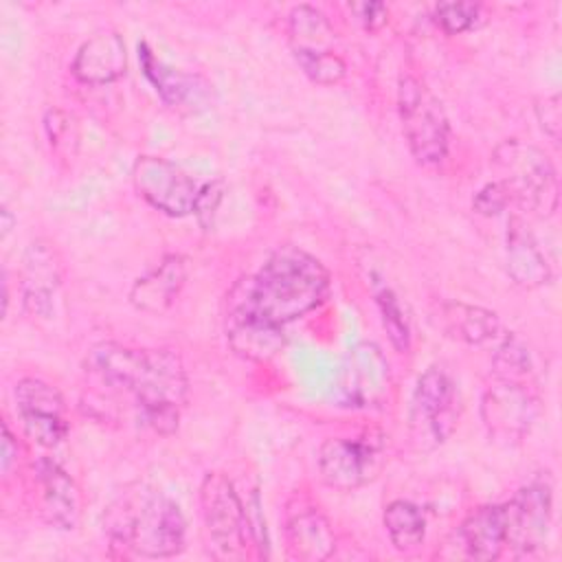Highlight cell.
Instances as JSON below:
<instances>
[{
  "label": "cell",
  "instance_id": "cell-1",
  "mask_svg": "<svg viewBox=\"0 0 562 562\" xmlns=\"http://www.w3.org/2000/svg\"><path fill=\"white\" fill-rule=\"evenodd\" d=\"M86 369L108 389L130 393L140 422L151 430L176 432L189 395V378L173 349H132L108 340L88 351Z\"/></svg>",
  "mask_w": 562,
  "mask_h": 562
},
{
  "label": "cell",
  "instance_id": "cell-2",
  "mask_svg": "<svg viewBox=\"0 0 562 562\" xmlns=\"http://www.w3.org/2000/svg\"><path fill=\"white\" fill-rule=\"evenodd\" d=\"M329 285V272L321 259L299 246H281L257 274L239 279L231 288L226 303L285 327L316 310L327 299Z\"/></svg>",
  "mask_w": 562,
  "mask_h": 562
},
{
  "label": "cell",
  "instance_id": "cell-3",
  "mask_svg": "<svg viewBox=\"0 0 562 562\" xmlns=\"http://www.w3.org/2000/svg\"><path fill=\"white\" fill-rule=\"evenodd\" d=\"M112 544L143 558H171L184 549L187 520L171 498L158 492H138L116 498L105 514Z\"/></svg>",
  "mask_w": 562,
  "mask_h": 562
},
{
  "label": "cell",
  "instance_id": "cell-4",
  "mask_svg": "<svg viewBox=\"0 0 562 562\" xmlns=\"http://www.w3.org/2000/svg\"><path fill=\"white\" fill-rule=\"evenodd\" d=\"M494 165L501 171L498 180L507 189L509 200L520 209L538 217H551L558 211V176L542 149L507 138L496 147Z\"/></svg>",
  "mask_w": 562,
  "mask_h": 562
},
{
  "label": "cell",
  "instance_id": "cell-5",
  "mask_svg": "<svg viewBox=\"0 0 562 562\" xmlns=\"http://www.w3.org/2000/svg\"><path fill=\"white\" fill-rule=\"evenodd\" d=\"M397 112L413 158L424 167L443 162L450 145V123L441 101L413 75L397 81Z\"/></svg>",
  "mask_w": 562,
  "mask_h": 562
},
{
  "label": "cell",
  "instance_id": "cell-6",
  "mask_svg": "<svg viewBox=\"0 0 562 562\" xmlns=\"http://www.w3.org/2000/svg\"><path fill=\"white\" fill-rule=\"evenodd\" d=\"M459 391L439 367L426 369L413 391L408 408V437L417 450H435L457 428Z\"/></svg>",
  "mask_w": 562,
  "mask_h": 562
},
{
  "label": "cell",
  "instance_id": "cell-7",
  "mask_svg": "<svg viewBox=\"0 0 562 562\" xmlns=\"http://www.w3.org/2000/svg\"><path fill=\"white\" fill-rule=\"evenodd\" d=\"M288 40L301 70L321 86L338 83L345 72V59L336 48V31L323 11L299 4L288 15Z\"/></svg>",
  "mask_w": 562,
  "mask_h": 562
},
{
  "label": "cell",
  "instance_id": "cell-8",
  "mask_svg": "<svg viewBox=\"0 0 562 562\" xmlns=\"http://www.w3.org/2000/svg\"><path fill=\"white\" fill-rule=\"evenodd\" d=\"M200 512L209 547L222 560H244L250 544L246 509L233 483L222 472H206L200 485Z\"/></svg>",
  "mask_w": 562,
  "mask_h": 562
},
{
  "label": "cell",
  "instance_id": "cell-9",
  "mask_svg": "<svg viewBox=\"0 0 562 562\" xmlns=\"http://www.w3.org/2000/svg\"><path fill=\"white\" fill-rule=\"evenodd\" d=\"M540 397L529 378L494 375L481 397V419L487 435L501 443H518L540 417Z\"/></svg>",
  "mask_w": 562,
  "mask_h": 562
},
{
  "label": "cell",
  "instance_id": "cell-10",
  "mask_svg": "<svg viewBox=\"0 0 562 562\" xmlns=\"http://www.w3.org/2000/svg\"><path fill=\"white\" fill-rule=\"evenodd\" d=\"M318 474L325 485L351 492L373 481L384 463V441L375 432L360 437H329L318 448Z\"/></svg>",
  "mask_w": 562,
  "mask_h": 562
},
{
  "label": "cell",
  "instance_id": "cell-11",
  "mask_svg": "<svg viewBox=\"0 0 562 562\" xmlns=\"http://www.w3.org/2000/svg\"><path fill=\"white\" fill-rule=\"evenodd\" d=\"M132 182L149 206L169 217L191 215L200 193L184 169L160 156H138L132 165Z\"/></svg>",
  "mask_w": 562,
  "mask_h": 562
},
{
  "label": "cell",
  "instance_id": "cell-12",
  "mask_svg": "<svg viewBox=\"0 0 562 562\" xmlns=\"http://www.w3.org/2000/svg\"><path fill=\"white\" fill-rule=\"evenodd\" d=\"M503 509L507 547L520 553H533L544 547L553 520V485L549 476H538L522 485L503 503Z\"/></svg>",
  "mask_w": 562,
  "mask_h": 562
},
{
  "label": "cell",
  "instance_id": "cell-13",
  "mask_svg": "<svg viewBox=\"0 0 562 562\" xmlns=\"http://www.w3.org/2000/svg\"><path fill=\"white\" fill-rule=\"evenodd\" d=\"M336 386L345 406H382L391 389V369L382 349L373 342H358L351 347L340 362Z\"/></svg>",
  "mask_w": 562,
  "mask_h": 562
},
{
  "label": "cell",
  "instance_id": "cell-14",
  "mask_svg": "<svg viewBox=\"0 0 562 562\" xmlns=\"http://www.w3.org/2000/svg\"><path fill=\"white\" fill-rule=\"evenodd\" d=\"M15 404L26 435L44 448H55L68 437L66 404L61 393L40 378L15 384Z\"/></svg>",
  "mask_w": 562,
  "mask_h": 562
},
{
  "label": "cell",
  "instance_id": "cell-15",
  "mask_svg": "<svg viewBox=\"0 0 562 562\" xmlns=\"http://www.w3.org/2000/svg\"><path fill=\"white\" fill-rule=\"evenodd\" d=\"M61 288V261L57 250L46 239L29 244L20 268V294L29 316L50 318L55 299Z\"/></svg>",
  "mask_w": 562,
  "mask_h": 562
},
{
  "label": "cell",
  "instance_id": "cell-16",
  "mask_svg": "<svg viewBox=\"0 0 562 562\" xmlns=\"http://www.w3.org/2000/svg\"><path fill=\"white\" fill-rule=\"evenodd\" d=\"M37 509L46 525L72 531L81 520V492L75 479L53 459H37L33 465Z\"/></svg>",
  "mask_w": 562,
  "mask_h": 562
},
{
  "label": "cell",
  "instance_id": "cell-17",
  "mask_svg": "<svg viewBox=\"0 0 562 562\" xmlns=\"http://www.w3.org/2000/svg\"><path fill=\"white\" fill-rule=\"evenodd\" d=\"M138 57L145 77L149 79V83L154 86L156 94L162 99L165 105H169L171 110L187 112H195L209 105L213 86L204 77L167 66L149 50L147 44L138 46Z\"/></svg>",
  "mask_w": 562,
  "mask_h": 562
},
{
  "label": "cell",
  "instance_id": "cell-18",
  "mask_svg": "<svg viewBox=\"0 0 562 562\" xmlns=\"http://www.w3.org/2000/svg\"><path fill=\"white\" fill-rule=\"evenodd\" d=\"M226 340L228 347L244 360L266 362L285 345L283 327H277L246 307L226 303Z\"/></svg>",
  "mask_w": 562,
  "mask_h": 562
},
{
  "label": "cell",
  "instance_id": "cell-19",
  "mask_svg": "<svg viewBox=\"0 0 562 562\" xmlns=\"http://www.w3.org/2000/svg\"><path fill=\"white\" fill-rule=\"evenodd\" d=\"M125 66L127 53L123 37L112 29H103L79 46L70 70L81 83L103 86L116 81L125 72Z\"/></svg>",
  "mask_w": 562,
  "mask_h": 562
},
{
  "label": "cell",
  "instance_id": "cell-20",
  "mask_svg": "<svg viewBox=\"0 0 562 562\" xmlns=\"http://www.w3.org/2000/svg\"><path fill=\"white\" fill-rule=\"evenodd\" d=\"M189 277V261L182 255H165L149 272L138 277L130 290V303L145 314H162L178 299Z\"/></svg>",
  "mask_w": 562,
  "mask_h": 562
},
{
  "label": "cell",
  "instance_id": "cell-21",
  "mask_svg": "<svg viewBox=\"0 0 562 562\" xmlns=\"http://www.w3.org/2000/svg\"><path fill=\"white\" fill-rule=\"evenodd\" d=\"M505 268L509 279L525 290H536L551 279V268L544 252L540 250L529 226L518 215H512L507 222Z\"/></svg>",
  "mask_w": 562,
  "mask_h": 562
},
{
  "label": "cell",
  "instance_id": "cell-22",
  "mask_svg": "<svg viewBox=\"0 0 562 562\" xmlns=\"http://www.w3.org/2000/svg\"><path fill=\"white\" fill-rule=\"evenodd\" d=\"M288 555L303 562L327 560L336 549V536L329 520L312 505L299 507L285 522Z\"/></svg>",
  "mask_w": 562,
  "mask_h": 562
},
{
  "label": "cell",
  "instance_id": "cell-23",
  "mask_svg": "<svg viewBox=\"0 0 562 562\" xmlns=\"http://www.w3.org/2000/svg\"><path fill=\"white\" fill-rule=\"evenodd\" d=\"M459 540L465 555L490 562L501 558L507 547V527L503 505H481L472 509L459 527Z\"/></svg>",
  "mask_w": 562,
  "mask_h": 562
},
{
  "label": "cell",
  "instance_id": "cell-24",
  "mask_svg": "<svg viewBox=\"0 0 562 562\" xmlns=\"http://www.w3.org/2000/svg\"><path fill=\"white\" fill-rule=\"evenodd\" d=\"M441 323L452 338H459L468 345H485L501 331L496 312L461 301H448L441 305Z\"/></svg>",
  "mask_w": 562,
  "mask_h": 562
},
{
  "label": "cell",
  "instance_id": "cell-25",
  "mask_svg": "<svg viewBox=\"0 0 562 562\" xmlns=\"http://www.w3.org/2000/svg\"><path fill=\"white\" fill-rule=\"evenodd\" d=\"M382 520H384L389 540L397 551L411 553L422 547L426 536V518L417 505L402 498L391 501L384 507Z\"/></svg>",
  "mask_w": 562,
  "mask_h": 562
},
{
  "label": "cell",
  "instance_id": "cell-26",
  "mask_svg": "<svg viewBox=\"0 0 562 562\" xmlns=\"http://www.w3.org/2000/svg\"><path fill=\"white\" fill-rule=\"evenodd\" d=\"M373 296H375V305L380 310L382 325L391 338V345L400 353H406L411 349V323L404 312V305L400 303L397 294L389 285H380Z\"/></svg>",
  "mask_w": 562,
  "mask_h": 562
},
{
  "label": "cell",
  "instance_id": "cell-27",
  "mask_svg": "<svg viewBox=\"0 0 562 562\" xmlns=\"http://www.w3.org/2000/svg\"><path fill=\"white\" fill-rule=\"evenodd\" d=\"M44 130H46L50 149L59 158H64V160L75 158L77 147H79V125L72 114H68L59 108H50L44 114Z\"/></svg>",
  "mask_w": 562,
  "mask_h": 562
},
{
  "label": "cell",
  "instance_id": "cell-28",
  "mask_svg": "<svg viewBox=\"0 0 562 562\" xmlns=\"http://www.w3.org/2000/svg\"><path fill=\"white\" fill-rule=\"evenodd\" d=\"M492 367H494V375H505V378H529L531 375L529 353H527L525 345L512 334H507L501 340V345L496 347Z\"/></svg>",
  "mask_w": 562,
  "mask_h": 562
},
{
  "label": "cell",
  "instance_id": "cell-29",
  "mask_svg": "<svg viewBox=\"0 0 562 562\" xmlns=\"http://www.w3.org/2000/svg\"><path fill=\"white\" fill-rule=\"evenodd\" d=\"M479 18L481 4L474 2H441L432 11L435 24L448 35H459L474 29Z\"/></svg>",
  "mask_w": 562,
  "mask_h": 562
},
{
  "label": "cell",
  "instance_id": "cell-30",
  "mask_svg": "<svg viewBox=\"0 0 562 562\" xmlns=\"http://www.w3.org/2000/svg\"><path fill=\"white\" fill-rule=\"evenodd\" d=\"M536 119L540 123V130L558 145L560 143V130H562V105H560V94H544L538 97L533 103Z\"/></svg>",
  "mask_w": 562,
  "mask_h": 562
},
{
  "label": "cell",
  "instance_id": "cell-31",
  "mask_svg": "<svg viewBox=\"0 0 562 562\" xmlns=\"http://www.w3.org/2000/svg\"><path fill=\"white\" fill-rule=\"evenodd\" d=\"M509 204H512L509 193H507V189L503 187L501 180L487 182L483 189L476 191V195H474V200H472L474 211L481 213V215H487V217L498 215V213L505 211Z\"/></svg>",
  "mask_w": 562,
  "mask_h": 562
},
{
  "label": "cell",
  "instance_id": "cell-32",
  "mask_svg": "<svg viewBox=\"0 0 562 562\" xmlns=\"http://www.w3.org/2000/svg\"><path fill=\"white\" fill-rule=\"evenodd\" d=\"M222 198H224V182H222V180H211V182H206V184L200 187L193 215L198 217V222L202 224V228H211L213 217H215V211H217Z\"/></svg>",
  "mask_w": 562,
  "mask_h": 562
},
{
  "label": "cell",
  "instance_id": "cell-33",
  "mask_svg": "<svg viewBox=\"0 0 562 562\" xmlns=\"http://www.w3.org/2000/svg\"><path fill=\"white\" fill-rule=\"evenodd\" d=\"M349 9L367 31H380L389 22V7L384 2H353Z\"/></svg>",
  "mask_w": 562,
  "mask_h": 562
},
{
  "label": "cell",
  "instance_id": "cell-34",
  "mask_svg": "<svg viewBox=\"0 0 562 562\" xmlns=\"http://www.w3.org/2000/svg\"><path fill=\"white\" fill-rule=\"evenodd\" d=\"M18 461V439L11 435L9 426L2 424V441H0V465L2 474L11 472V465Z\"/></svg>",
  "mask_w": 562,
  "mask_h": 562
},
{
  "label": "cell",
  "instance_id": "cell-35",
  "mask_svg": "<svg viewBox=\"0 0 562 562\" xmlns=\"http://www.w3.org/2000/svg\"><path fill=\"white\" fill-rule=\"evenodd\" d=\"M15 222H18V220H15V215L9 211V206H2V209H0V228H2V231H0V237H2V239H7V235L11 233V228L15 226Z\"/></svg>",
  "mask_w": 562,
  "mask_h": 562
}]
</instances>
